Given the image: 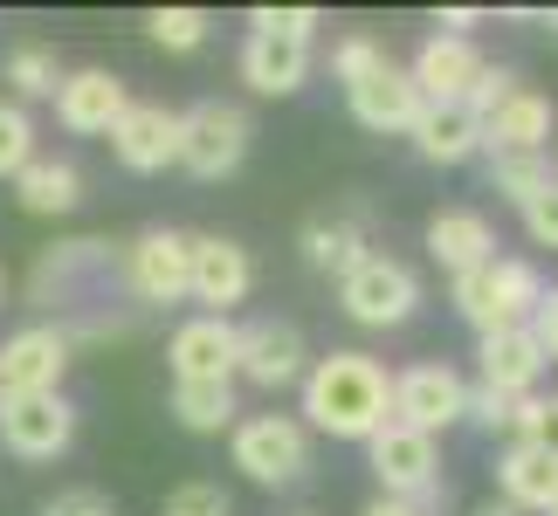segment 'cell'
Returning <instances> with one entry per match:
<instances>
[{"label": "cell", "instance_id": "f35d334b", "mask_svg": "<svg viewBox=\"0 0 558 516\" xmlns=\"http://www.w3.org/2000/svg\"><path fill=\"white\" fill-rule=\"evenodd\" d=\"M41 516H118V503L104 489H62L56 503H41Z\"/></svg>", "mask_w": 558, "mask_h": 516}, {"label": "cell", "instance_id": "2e32d148", "mask_svg": "<svg viewBox=\"0 0 558 516\" xmlns=\"http://www.w3.org/2000/svg\"><path fill=\"white\" fill-rule=\"evenodd\" d=\"M345 103H352V118L366 124V132H379V138H393V132H414V118L427 111V97L414 90V76H407L400 62H386L379 76L352 83V90H345Z\"/></svg>", "mask_w": 558, "mask_h": 516}, {"label": "cell", "instance_id": "603a6c76", "mask_svg": "<svg viewBox=\"0 0 558 516\" xmlns=\"http://www.w3.org/2000/svg\"><path fill=\"white\" fill-rule=\"evenodd\" d=\"M545 145H551V97L518 83V97H504L483 118V152H545Z\"/></svg>", "mask_w": 558, "mask_h": 516}, {"label": "cell", "instance_id": "ab89813d", "mask_svg": "<svg viewBox=\"0 0 558 516\" xmlns=\"http://www.w3.org/2000/svg\"><path fill=\"white\" fill-rule=\"evenodd\" d=\"M531 337H538L545 365H558V290H545V296H538V310H531Z\"/></svg>", "mask_w": 558, "mask_h": 516}, {"label": "cell", "instance_id": "74e56055", "mask_svg": "<svg viewBox=\"0 0 558 516\" xmlns=\"http://www.w3.org/2000/svg\"><path fill=\"white\" fill-rule=\"evenodd\" d=\"M524 234H531L538 248H558V180H551V186L538 193V200L524 207Z\"/></svg>", "mask_w": 558, "mask_h": 516}, {"label": "cell", "instance_id": "52a82bcc", "mask_svg": "<svg viewBox=\"0 0 558 516\" xmlns=\"http://www.w3.org/2000/svg\"><path fill=\"white\" fill-rule=\"evenodd\" d=\"M186 269H193V234H180V228H145L138 242L118 255L124 290H132L145 310L180 304V296H186Z\"/></svg>", "mask_w": 558, "mask_h": 516}, {"label": "cell", "instance_id": "44dd1931", "mask_svg": "<svg viewBox=\"0 0 558 516\" xmlns=\"http://www.w3.org/2000/svg\"><path fill=\"white\" fill-rule=\"evenodd\" d=\"M427 255H435L448 275H469V269L497 262V228H489L476 207H441L435 221H427Z\"/></svg>", "mask_w": 558, "mask_h": 516}, {"label": "cell", "instance_id": "83f0119b", "mask_svg": "<svg viewBox=\"0 0 558 516\" xmlns=\"http://www.w3.org/2000/svg\"><path fill=\"white\" fill-rule=\"evenodd\" d=\"M551 180H558V172H551V152H489V186H497L504 200H518V213L538 200Z\"/></svg>", "mask_w": 558, "mask_h": 516}, {"label": "cell", "instance_id": "7bdbcfd3", "mask_svg": "<svg viewBox=\"0 0 558 516\" xmlns=\"http://www.w3.org/2000/svg\"><path fill=\"white\" fill-rule=\"evenodd\" d=\"M476 516H518V509H510V503H483Z\"/></svg>", "mask_w": 558, "mask_h": 516}, {"label": "cell", "instance_id": "7402d4cb", "mask_svg": "<svg viewBox=\"0 0 558 516\" xmlns=\"http://www.w3.org/2000/svg\"><path fill=\"white\" fill-rule=\"evenodd\" d=\"M407 138H414V152L427 165H462V159L483 152V118L469 111V103H427Z\"/></svg>", "mask_w": 558, "mask_h": 516}, {"label": "cell", "instance_id": "cb8c5ba5", "mask_svg": "<svg viewBox=\"0 0 558 516\" xmlns=\"http://www.w3.org/2000/svg\"><path fill=\"white\" fill-rule=\"evenodd\" d=\"M497 489H504V503L510 509H551L558 503V462L551 455H538V447H531V441H510L504 447V455H497Z\"/></svg>", "mask_w": 558, "mask_h": 516}, {"label": "cell", "instance_id": "ac0fdd59", "mask_svg": "<svg viewBox=\"0 0 558 516\" xmlns=\"http://www.w3.org/2000/svg\"><path fill=\"white\" fill-rule=\"evenodd\" d=\"M476 372H483V385H497V393H510V400H531V393H538L545 352H538V337H531V324L476 337Z\"/></svg>", "mask_w": 558, "mask_h": 516}, {"label": "cell", "instance_id": "484cf974", "mask_svg": "<svg viewBox=\"0 0 558 516\" xmlns=\"http://www.w3.org/2000/svg\"><path fill=\"white\" fill-rule=\"evenodd\" d=\"M14 200L21 213H41V221H56V213H76L83 200V172L70 159H28L14 172Z\"/></svg>", "mask_w": 558, "mask_h": 516}, {"label": "cell", "instance_id": "1f68e13d", "mask_svg": "<svg viewBox=\"0 0 558 516\" xmlns=\"http://www.w3.org/2000/svg\"><path fill=\"white\" fill-rule=\"evenodd\" d=\"M159 516H234V503H228V489L221 482H173L166 489V503H159Z\"/></svg>", "mask_w": 558, "mask_h": 516}, {"label": "cell", "instance_id": "d4e9b609", "mask_svg": "<svg viewBox=\"0 0 558 516\" xmlns=\"http://www.w3.org/2000/svg\"><path fill=\"white\" fill-rule=\"evenodd\" d=\"M111 269V242H62L35 262V304H62V296H76L90 275Z\"/></svg>", "mask_w": 558, "mask_h": 516}, {"label": "cell", "instance_id": "ba28073f", "mask_svg": "<svg viewBox=\"0 0 558 516\" xmlns=\"http://www.w3.org/2000/svg\"><path fill=\"white\" fill-rule=\"evenodd\" d=\"M76 441V406L62 393H0V447L14 462H56Z\"/></svg>", "mask_w": 558, "mask_h": 516}, {"label": "cell", "instance_id": "e0dca14e", "mask_svg": "<svg viewBox=\"0 0 558 516\" xmlns=\"http://www.w3.org/2000/svg\"><path fill=\"white\" fill-rule=\"evenodd\" d=\"M407 76H414V90L427 103H462L469 83L483 76V49H476V41H462V35H427Z\"/></svg>", "mask_w": 558, "mask_h": 516}, {"label": "cell", "instance_id": "8992f818", "mask_svg": "<svg viewBox=\"0 0 558 516\" xmlns=\"http://www.w3.org/2000/svg\"><path fill=\"white\" fill-rule=\"evenodd\" d=\"M248 138H255L248 118L234 111V103H221V97L180 111V165L193 172V180H228V172H242Z\"/></svg>", "mask_w": 558, "mask_h": 516}, {"label": "cell", "instance_id": "f6af8a7d", "mask_svg": "<svg viewBox=\"0 0 558 516\" xmlns=\"http://www.w3.org/2000/svg\"><path fill=\"white\" fill-rule=\"evenodd\" d=\"M545 516H558V503H551V509H545Z\"/></svg>", "mask_w": 558, "mask_h": 516}, {"label": "cell", "instance_id": "ee69618b", "mask_svg": "<svg viewBox=\"0 0 558 516\" xmlns=\"http://www.w3.org/2000/svg\"><path fill=\"white\" fill-rule=\"evenodd\" d=\"M0 304H8V269H0Z\"/></svg>", "mask_w": 558, "mask_h": 516}, {"label": "cell", "instance_id": "60d3db41", "mask_svg": "<svg viewBox=\"0 0 558 516\" xmlns=\"http://www.w3.org/2000/svg\"><path fill=\"white\" fill-rule=\"evenodd\" d=\"M435 28H441V35H462V41H469V28H483V14H476V8H448V14H435Z\"/></svg>", "mask_w": 558, "mask_h": 516}, {"label": "cell", "instance_id": "5b68a950", "mask_svg": "<svg viewBox=\"0 0 558 516\" xmlns=\"http://www.w3.org/2000/svg\"><path fill=\"white\" fill-rule=\"evenodd\" d=\"M338 304H345L352 324H366V331H393L407 324V317L421 310V275L400 262V255H366L345 283H338Z\"/></svg>", "mask_w": 558, "mask_h": 516}, {"label": "cell", "instance_id": "836d02e7", "mask_svg": "<svg viewBox=\"0 0 558 516\" xmlns=\"http://www.w3.org/2000/svg\"><path fill=\"white\" fill-rule=\"evenodd\" d=\"M379 70H386V49H379L373 35H345L331 49V76L345 83V90H352V83H366V76H379Z\"/></svg>", "mask_w": 558, "mask_h": 516}, {"label": "cell", "instance_id": "7a4b0ae2", "mask_svg": "<svg viewBox=\"0 0 558 516\" xmlns=\"http://www.w3.org/2000/svg\"><path fill=\"white\" fill-rule=\"evenodd\" d=\"M448 296H456L462 324H476V337H489V331L531 324V310H538L545 283H538V269H531L524 255H497V262L456 275V290H448Z\"/></svg>", "mask_w": 558, "mask_h": 516}, {"label": "cell", "instance_id": "e575fe53", "mask_svg": "<svg viewBox=\"0 0 558 516\" xmlns=\"http://www.w3.org/2000/svg\"><path fill=\"white\" fill-rule=\"evenodd\" d=\"M462 420H469V427H483V434H504V427L518 420V400L476 379V385H469V406H462Z\"/></svg>", "mask_w": 558, "mask_h": 516}, {"label": "cell", "instance_id": "8fae6325", "mask_svg": "<svg viewBox=\"0 0 558 516\" xmlns=\"http://www.w3.org/2000/svg\"><path fill=\"white\" fill-rule=\"evenodd\" d=\"M255 290V262L242 242L228 234H193V269H186V296L207 304V317H228L234 304H248Z\"/></svg>", "mask_w": 558, "mask_h": 516}, {"label": "cell", "instance_id": "4316f807", "mask_svg": "<svg viewBox=\"0 0 558 516\" xmlns=\"http://www.w3.org/2000/svg\"><path fill=\"white\" fill-rule=\"evenodd\" d=\"M166 414L186 434H221V427H234V379H173Z\"/></svg>", "mask_w": 558, "mask_h": 516}, {"label": "cell", "instance_id": "d590c367", "mask_svg": "<svg viewBox=\"0 0 558 516\" xmlns=\"http://www.w3.org/2000/svg\"><path fill=\"white\" fill-rule=\"evenodd\" d=\"M248 28L255 35H317V8H255L248 14Z\"/></svg>", "mask_w": 558, "mask_h": 516}, {"label": "cell", "instance_id": "5bb4252c", "mask_svg": "<svg viewBox=\"0 0 558 516\" xmlns=\"http://www.w3.org/2000/svg\"><path fill=\"white\" fill-rule=\"evenodd\" d=\"M111 159L124 172L180 165V111H166V103H132V111L111 124Z\"/></svg>", "mask_w": 558, "mask_h": 516}, {"label": "cell", "instance_id": "f546056e", "mask_svg": "<svg viewBox=\"0 0 558 516\" xmlns=\"http://www.w3.org/2000/svg\"><path fill=\"white\" fill-rule=\"evenodd\" d=\"M207 28H214V21L201 8H153V14H145V35H153L159 49H173V56H193L207 41Z\"/></svg>", "mask_w": 558, "mask_h": 516}, {"label": "cell", "instance_id": "d6986e66", "mask_svg": "<svg viewBox=\"0 0 558 516\" xmlns=\"http://www.w3.org/2000/svg\"><path fill=\"white\" fill-rule=\"evenodd\" d=\"M311 76V41L304 35H255L242 41V83L255 97H290Z\"/></svg>", "mask_w": 558, "mask_h": 516}, {"label": "cell", "instance_id": "3957f363", "mask_svg": "<svg viewBox=\"0 0 558 516\" xmlns=\"http://www.w3.org/2000/svg\"><path fill=\"white\" fill-rule=\"evenodd\" d=\"M228 462L242 468L248 482L283 489L311 468V427L290 420V414H248V420H234V434H228Z\"/></svg>", "mask_w": 558, "mask_h": 516}, {"label": "cell", "instance_id": "4dcf8cb0", "mask_svg": "<svg viewBox=\"0 0 558 516\" xmlns=\"http://www.w3.org/2000/svg\"><path fill=\"white\" fill-rule=\"evenodd\" d=\"M510 434L531 441L538 455L558 462V393H531V400H518V420H510Z\"/></svg>", "mask_w": 558, "mask_h": 516}, {"label": "cell", "instance_id": "4fadbf2b", "mask_svg": "<svg viewBox=\"0 0 558 516\" xmlns=\"http://www.w3.org/2000/svg\"><path fill=\"white\" fill-rule=\"evenodd\" d=\"M124 111H132V90H124V76H111V70H76V76H62V90H56V124L76 132V138H111V124Z\"/></svg>", "mask_w": 558, "mask_h": 516}, {"label": "cell", "instance_id": "f1b7e54d", "mask_svg": "<svg viewBox=\"0 0 558 516\" xmlns=\"http://www.w3.org/2000/svg\"><path fill=\"white\" fill-rule=\"evenodd\" d=\"M8 90L14 97H56L62 90V56L49 49V41H21V49H8Z\"/></svg>", "mask_w": 558, "mask_h": 516}, {"label": "cell", "instance_id": "9c48e42d", "mask_svg": "<svg viewBox=\"0 0 558 516\" xmlns=\"http://www.w3.org/2000/svg\"><path fill=\"white\" fill-rule=\"evenodd\" d=\"M462 406H469V379L456 365L421 358V365H407V372H393V427H414V434L435 441L441 427L462 420Z\"/></svg>", "mask_w": 558, "mask_h": 516}, {"label": "cell", "instance_id": "b9f144b4", "mask_svg": "<svg viewBox=\"0 0 558 516\" xmlns=\"http://www.w3.org/2000/svg\"><path fill=\"white\" fill-rule=\"evenodd\" d=\"M359 516H427L421 503H393V496H373L366 509H359Z\"/></svg>", "mask_w": 558, "mask_h": 516}, {"label": "cell", "instance_id": "9a60e30c", "mask_svg": "<svg viewBox=\"0 0 558 516\" xmlns=\"http://www.w3.org/2000/svg\"><path fill=\"white\" fill-rule=\"evenodd\" d=\"M234 337H242V324L201 310L166 337V365H173V379H234Z\"/></svg>", "mask_w": 558, "mask_h": 516}, {"label": "cell", "instance_id": "8d00e7d4", "mask_svg": "<svg viewBox=\"0 0 558 516\" xmlns=\"http://www.w3.org/2000/svg\"><path fill=\"white\" fill-rule=\"evenodd\" d=\"M504 97H518V76H510V70H497V62H483V76L469 83V97H462V103H469L476 118H489Z\"/></svg>", "mask_w": 558, "mask_h": 516}, {"label": "cell", "instance_id": "ffe728a7", "mask_svg": "<svg viewBox=\"0 0 558 516\" xmlns=\"http://www.w3.org/2000/svg\"><path fill=\"white\" fill-rule=\"evenodd\" d=\"M296 248H304V262L311 269H325V275H345L366 262V207H345V213H317V221H304V234H296Z\"/></svg>", "mask_w": 558, "mask_h": 516}, {"label": "cell", "instance_id": "6da1fadb", "mask_svg": "<svg viewBox=\"0 0 558 516\" xmlns=\"http://www.w3.org/2000/svg\"><path fill=\"white\" fill-rule=\"evenodd\" d=\"M393 420V372L366 352H331L311 358L304 372V427L331 441H373Z\"/></svg>", "mask_w": 558, "mask_h": 516}, {"label": "cell", "instance_id": "7c38bea8", "mask_svg": "<svg viewBox=\"0 0 558 516\" xmlns=\"http://www.w3.org/2000/svg\"><path fill=\"white\" fill-rule=\"evenodd\" d=\"M62 372H70L62 324H28L0 344V393H62Z\"/></svg>", "mask_w": 558, "mask_h": 516}, {"label": "cell", "instance_id": "d6a6232c", "mask_svg": "<svg viewBox=\"0 0 558 516\" xmlns=\"http://www.w3.org/2000/svg\"><path fill=\"white\" fill-rule=\"evenodd\" d=\"M35 159V124L21 103H0V180H14L21 165Z\"/></svg>", "mask_w": 558, "mask_h": 516}, {"label": "cell", "instance_id": "30bf717a", "mask_svg": "<svg viewBox=\"0 0 558 516\" xmlns=\"http://www.w3.org/2000/svg\"><path fill=\"white\" fill-rule=\"evenodd\" d=\"M234 372H242L248 385H263V393L296 385V379L311 372L304 331L283 324V317H255V324H242V337H234Z\"/></svg>", "mask_w": 558, "mask_h": 516}, {"label": "cell", "instance_id": "277c9868", "mask_svg": "<svg viewBox=\"0 0 558 516\" xmlns=\"http://www.w3.org/2000/svg\"><path fill=\"white\" fill-rule=\"evenodd\" d=\"M366 462H373V476H379V496L421 503V509L441 503V447L427 441V434H414V427L386 420L379 434L366 441Z\"/></svg>", "mask_w": 558, "mask_h": 516}]
</instances>
